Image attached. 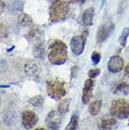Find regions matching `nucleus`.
Returning a JSON list of instances; mask_svg holds the SVG:
<instances>
[{"label":"nucleus","mask_w":129,"mask_h":130,"mask_svg":"<svg viewBox=\"0 0 129 130\" xmlns=\"http://www.w3.org/2000/svg\"><path fill=\"white\" fill-rule=\"evenodd\" d=\"M117 124V120L115 117L113 118H104L101 121L100 128L101 129H111Z\"/></svg>","instance_id":"15"},{"label":"nucleus","mask_w":129,"mask_h":130,"mask_svg":"<svg viewBox=\"0 0 129 130\" xmlns=\"http://www.w3.org/2000/svg\"><path fill=\"white\" fill-rule=\"evenodd\" d=\"M28 102L34 107H42V103H43V98L41 95H38V96H34L31 99H29Z\"/></svg>","instance_id":"23"},{"label":"nucleus","mask_w":129,"mask_h":130,"mask_svg":"<svg viewBox=\"0 0 129 130\" xmlns=\"http://www.w3.org/2000/svg\"><path fill=\"white\" fill-rule=\"evenodd\" d=\"M69 13V5L65 0H54L49 9V21L51 23H58L64 21Z\"/></svg>","instance_id":"2"},{"label":"nucleus","mask_w":129,"mask_h":130,"mask_svg":"<svg viewBox=\"0 0 129 130\" xmlns=\"http://www.w3.org/2000/svg\"><path fill=\"white\" fill-rule=\"evenodd\" d=\"M85 42H86V40L83 38V36H74V37H73L71 40V42H70V47H71L72 52L76 56L81 55L84 51Z\"/></svg>","instance_id":"7"},{"label":"nucleus","mask_w":129,"mask_h":130,"mask_svg":"<svg viewBox=\"0 0 129 130\" xmlns=\"http://www.w3.org/2000/svg\"><path fill=\"white\" fill-rule=\"evenodd\" d=\"M77 73H78V67L76 65H74L73 66V68H72V77L73 78H75L77 76Z\"/></svg>","instance_id":"28"},{"label":"nucleus","mask_w":129,"mask_h":130,"mask_svg":"<svg viewBox=\"0 0 129 130\" xmlns=\"http://www.w3.org/2000/svg\"><path fill=\"white\" fill-rule=\"evenodd\" d=\"M101 59H102V56L98 51H94L91 55V60H92V63L93 65H97L99 62L101 61Z\"/></svg>","instance_id":"24"},{"label":"nucleus","mask_w":129,"mask_h":130,"mask_svg":"<svg viewBox=\"0 0 129 130\" xmlns=\"http://www.w3.org/2000/svg\"><path fill=\"white\" fill-rule=\"evenodd\" d=\"M94 13H95V10H94L93 7H90L85 10L83 15H82V23L84 26H90L92 25Z\"/></svg>","instance_id":"12"},{"label":"nucleus","mask_w":129,"mask_h":130,"mask_svg":"<svg viewBox=\"0 0 129 130\" xmlns=\"http://www.w3.org/2000/svg\"><path fill=\"white\" fill-rule=\"evenodd\" d=\"M100 73H101V70L99 68H93L89 71L88 75H89V77L90 78H95L100 75Z\"/></svg>","instance_id":"25"},{"label":"nucleus","mask_w":129,"mask_h":130,"mask_svg":"<svg viewBox=\"0 0 129 130\" xmlns=\"http://www.w3.org/2000/svg\"><path fill=\"white\" fill-rule=\"evenodd\" d=\"M101 108H102V101L101 100H95L89 105V111L93 116L97 115L100 112Z\"/></svg>","instance_id":"17"},{"label":"nucleus","mask_w":129,"mask_h":130,"mask_svg":"<svg viewBox=\"0 0 129 130\" xmlns=\"http://www.w3.org/2000/svg\"><path fill=\"white\" fill-rule=\"evenodd\" d=\"M48 59L52 64H64L68 59L67 46L62 41L55 40L50 43L48 49Z\"/></svg>","instance_id":"1"},{"label":"nucleus","mask_w":129,"mask_h":130,"mask_svg":"<svg viewBox=\"0 0 129 130\" xmlns=\"http://www.w3.org/2000/svg\"><path fill=\"white\" fill-rule=\"evenodd\" d=\"M78 127V115L76 113H74L71 118V122L69 123V124L67 125L66 129L74 130L76 129Z\"/></svg>","instance_id":"21"},{"label":"nucleus","mask_w":129,"mask_h":130,"mask_svg":"<svg viewBox=\"0 0 129 130\" xmlns=\"http://www.w3.org/2000/svg\"><path fill=\"white\" fill-rule=\"evenodd\" d=\"M115 93H122V94H128L129 93V84L125 81H120L115 86L113 90Z\"/></svg>","instance_id":"14"},{"label":"nucleus","mask_w":129,"mask_h":130,"mask_svg":"<svg viewBox=\"0 0 129 130\" xmlns=\"http://www.w3.org/2000/svg\"><path fill=\"white\" fill-rule=\"evenodd\" d=\"M0 105H1V98H0Z\"/></svg>","instance_id":"33"},{"label":"nucleus","mask_w":129,"mask_h":130,"mask_svg":"<svg viewBox=\"0 0 129 130\" xmlns=\"http://www.w3.org/2000/svg\"><path fill=\"white\" fill-rule=\"evenodd\" d=\"M72 2H74V3H84L85 0H71Z\"/></svg>","instance_id":"31"},{"label":"nucleus","mask_w":129,"mask_h":130,"mask_svg":"<svg viewBox=\"0 0 129 130\" xmlns=\"http://www.w3.org/2000/svg\"><path fill=\"white\" fill-rule=\"evenodd\" d=\"M4 124L8 126H12L16 124L17 122V115L14 111H8L4 114L3 116Z\"/></svg>","instance_id":"13"},{"label":"nucleus","mask_w":129,"mask_h":130,"mask_svg":"<svg viewBox=\"0 0 129 130\" xmlns=\"http://www.w3.org/2000/svg\"><path fill=\"white\" fill-rule=\"evenodd\" d=\"M33 55L35 57L36 59H43L45 57V47L44 45L39 42V43H37L35 46H34V48H33Z\"/></svg>","instance_id":"16"},{"label":"nucleus","mask_w":129,"mask_h":130,"mask_svg":"<svg viewBox=\"0 0 129 130\" xmlns=\"http://www.w3.org/2000/svg\"><path fill=\"white\" fill-rule=\"evenodd\" d=\"M123 59L120 56H113L109 59L107 63V69L110 73L116 74L123 70Z\"/></svg>","instance_id":"10"},{"label":"nucleus","mask_w":129,"mask_h":130,"mask_svg":"<svg viewBox=\"0 0 129 130\" xmlns=\"http://www.w3.org/2000/svg\"><path fill=\"white\" fill-rule=\"evenodd\" d=\"M61 114L59 113V111L57 110H51L46 116L45 119V124L46 126L49 129H58L60 123H61Z\"/></svg>","instance_id":"5"},{"label":"nucleus","mask_w":129,"mask_h":130,"mask_svg":"<svg viewBox=\"0 0 129 130\" xmlns=\"http://www.w3.org/2000/svg\"><path fill=\"white\" fill-rule=\"evenodd\" d=\"M24 9V2L21 0H12L10 4V10L12 13L21 12Z\"/></svg>","instance_id":"18"},{"label":"nucleus","mask_w":129,"mask_h":130,"mask_svg":"<svg viewBox=\"0 0 129 130\" xmlns=\"http://www.w3.org/2000/svg\"><path fill=\"white\" fill-rule=\"evenodd\" d=\"M17 22H18V24H19L20 26H28L32 23V18L29 16L28 14H26V13H21L19 16H18Z\"/></svg>","instance_id":"19"},{"label":"nucleus","mask_w":129,"mask_h":130,"mask_svg":"<svg viewBox=\"0 0 129 130\" xmlns=\"http://www.w3.org/2000/svg\"><path fill=\"white\" fill-rule=\"evenodd\" d=\"M124 73H125V75L129 77V63L124 67Z\"/></svg>","instance_id":"30"},{"label":"nucleus","mask_w":129,"mask_h":130,"mask_svg":"<svg viewBox=\"0 0 129 130\" xmlns=\"http://www.w3.org/2000/svg\"><path fill=\"white\" fill-rule=\"evenodd\" d=\"M7 32H8V30H7V27L4 25H0V39H3L7 36Z\"/></svg>","instance_id":"26"},{"label":"nucleus","mask_w":129,"mask_h":130,"mask_svg":"<svg viewBox=\"0 0 129 130\" xmlns=\"http://www.w3.org/2000/svg\"><path fill=\"white\" fill-rule=\"evenodd\" d=\"M5 7H6L5 6V3H4L3 1H1V0H0V14L5 10Z\"/></svg>","instance_id":"29"},{"label":"nucleus","mask_w":129,"mask_h":130,"mask_svg":"<svg viewBox=\"0 0 129 130\" xmlns=\"http://www.w3.org/2000/svg\"><path fill=\"white\" fill-rule=\"evenodd\" d=\"M94 87L93 78H89L86 80L83 88V94H82V102L84 104H89L91 97H92V90Z\"/></svg>","instance_id":"11"},{"label":"nucleus","mask_w":129,"mask_h":130,"mask_svg":"<svg viewBox=\"0 0 129 130\" xmlns=\"http://www.w3.org/2000/svg\"><path fill=\"white\" fill-rule=\"evenodd\" d=\"M8 70V63L3 59H0V74Z\"/></svg>","instance_id":"27"},{"label":"nucleus","mask_w":129,"mask_h":130,"mask_svg":"<svg viewBox=\"0 0 129 130\" xmlns=\"http://www.w3.org/2000/svg\"><path fill=\"white\" fill-rule=\"evenodd\" d=\"M128 36H129V27H125V28L123 30V32H122V34H121V36H120V38H119L120 45H122V46L125 45Z\"/></svg>","instance_id":"22"},{"label":"nucleus","mask_w":129,"mask_h":130,"mask_svg":"<svg viewBox=\"0 0 129 130\" xmlns=\"http://www.w3.org/2000/svg\"><path fill=\"white\" fill-rule=\"evenodd\" d=\"M24 70H25V73H26V75L36 76V75H40V73L42 72V65L38 60H35V59L28 60L25 64Z\"/></svg>","instance_id":"8"},{"label":"nucleus","mask_w":129,"mask_h":130,"mask_svg":"<svg viewBox=\"0 0 129 130\" xmlns=\"http://www.w3.org/2000/svg\"><path fill=\"white\" fill-rule=\"evenodd\" d=\"M70 102H71V100L68 99V98L61 100V102L58 104V111H59V113L65 114L67 112L68 109H69V107H70Z\"/></svg>","instance_id":"20"},{"label":"nucleus","mask_w":129,"mask_h":130,"mask_svg":"<svg viewBox=\"0 0 129 130\" xmlns=\"http://www.w3.org/2000/svg\"><path fill=\"white\" fill-rule=\"evenodd\" d=\"M111 116L117 119H126L129 117V100L124 98L115 99L111 102L109 107Z\"/></svg>","instance_id":"3"},{"label":"nucleus","mask_w":129,"mask_h":130,"mask_svg":"<svg viewBox=\"0 0 129 130\" xmlns=\"http://www.w3.org/2000/svg\"><path fill=\"white\" fill-rule=\"evenodd\" d=\"M48 95L53 99H61L67 93V88L64 81L59 79H51L46 83Z\"/></svg>","instance_id":"4"},{"label":"nucleus","mask_w":129,"mask_h":130,"mask_svg":"<svg viewBox=\"0 0 129 130\" xmlns=\"http://www.w3.org/2000/svg\"><path fill=\"white\" fill-rule=\"evenodd\" d=\"M113 29H114V25L111 22H107V23L102 25L99 27L98 31H97V35H96L97 42L101 43L104 41H106L110 36V34L112 33Z\"/></svg>","instance_id":"6"},{"label":"nucleus","mask_w":129,"mask_h":130,"mask_svg":"<svg viewBox=\"0 0 129 130\" xmlns=\"http://www.w3.org/2000/svg\"><path fill=\"white\" fill-rule=\"evenodd\" d=\"M38 122L37 114L32 110H25L22 114V124L26 129L32 128Z\"/></svg>","instance_id":"9"},{"label":"nucleus","mask_w":129,"mask_h":130,"mask_svg":"<svg viewBox=\"0 0 129 130\" xmlns=\"http://www.w3.org/2000/svg\"><path fill=\"white\" fill-rule=\"evenodd\" d=\"M105 3H106V0H102V7L105 5Z\"/></svg>","instance_id":"32"}]
</instances>
